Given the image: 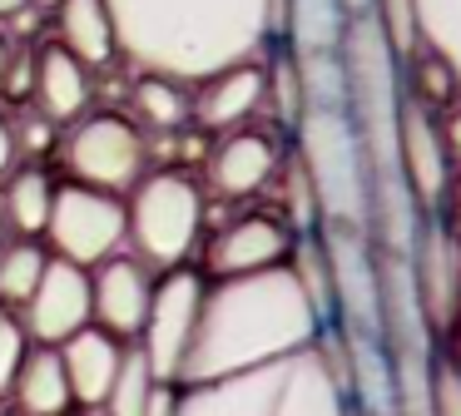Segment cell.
Listing matches in <instances>:
<instances>
[{"instance_id":"obj_3","label":"cell","mask_w":461,"mask_h":416,"mask_svg":"<svg viewBox=\"0 0 461 416\" xmlns=\"http://www.w3.org/2000/svg\"><path fill=\"white\" fill-rule=\"evenodd\" d=\"M179 416H357L348 402L342 357L308 347L298 357L223 376L209 386H184Z\"/></svg>"},{"instance_id":"obj_28","label":"cell","mask_w":461,"mask_h":416,"mask_svg":"<svg viewBox=\"0 0 461 416\" xmlns=\"http://www.w3.org/2000/svg\"><path fill=\"white\" fill-rule=\"evenodd\" d=\"M263 85H268V99H273V114H278V124H288V129H293V124L303 119V109H308L293 50H283V55H273V59H268V69H263Z\"/></svg>"},{"instance_id":"obj_24","label":"cell","mask_w":461,"mask_h":416,"mask_svg":"<svg viewBox=\"0 0 461 416\" xmlns=\"http://www.w3.org/2000/svg\"><path fill=\"white\" fill-rule=\"evenodd\" d=\"M348 30L342 0H288V40L293 50H338Z\"/></svg>"},{"instance_id":"obj_36","label":"cell","mask_w":461,"mask_h":416,"mask_svg":"<svg viewBox=\"0 0 461 416\" xmlns=\"http://www.w3.org/2000/svg\"><path fill=\"white\" fill-rule=\"evenodd\" d=\"M15 158H21V149H15V124L11 119H0V178L15 168Z\"/></svg>"},{"instance_id":"obj_9","label":"cell","mask_w":461,"mask_h":416,"mask_svg":"<svg viewBox=\"0 0 461 416\" xmlns=\"http://www.w3.org/2000/svg\"><path fill=\"white\" fill-rule=\"evenodd\" d=\"M199 303H203V273L199 267H174V273L154 277V297H149V317H144L140 347L144 366L154 382H174L179 386V366L189 352L194 322H199Z\"/></svg>"},{"instance_id":"obj_39","label":"cell","mask_w":461,"mask_h":416,"mask_svg":"<svg viewBox=\"0 0 461 416\" xmlns=\"http://www.w3.org/2000/svg\"><path fill=\"white\" fill-rule=\"evenodd\" d=\"M447 198H451V208H456V218H461V178H451V194Z\"/></svg>"},{"instance_id":"obj_20","label":"cell","mask_w":461,"mask_h":416,"mask_svg":"<svg viewBox=\"0 0 461 416\" xmlns=\"http://www.w3.org/2000/svg\"><path fill=\"white\" fill-rule=\"evenodd\" d=\"M55 30L60 40L55 45L65 55H75L85 69H100L120 55V40H114V20L104 0H60L55 5Z\"/></svg>"},{"instance_id":"obj_32","label":"cell","mask_w":461,"mask_h":416,"mask_svg":"<svg viewBox=\"0 0 461 416\" xmlns=\"http://www.w3.org/2000/svg\"><path fill=\"white\" fill-rule=\"evenodd\" d=\"M431 416H461V366L431 362Z\"/></svg>"},{"instance_id":"obj_19","label":"cell","mask_w":461,"mask_h":416,"mask_svg":"<svg viewBox=\"0 0 461 416\" xmlns=\"http://www.w3.org/2000/svg\"><path fill=\"white\" fill-rule=\"evenodd\" d=\"M31 99H35V109H41V119L70 124V119H80L85 104L95 99V79H90V69H85L75 55H65L60 45H41L35 50Z\"/></svg>"},{"instance_id":"obj_42","label":"cell","mask_w":461,"mask_h":416,"mask_svg":"<svg viewBox=\"0 0 461 416\" xmlns=\"http://www.w3.org/2000/svg\"><path fill=\"white\" fill-rule=\"evenodd\" d=\"M0 416H21V411H15V406H0Z\"/></svg>"},{"instance_id":"obj_41","label":"cell","mask_w":461,"mask_h":416,"mask_svg":"<svg viewBox=\"0 0 461 416\" xmlns=\"http://www.w3.org/2000/svg\"><path fill=\"white\" fill-rule=\"evenodd\" d=\"M31 5H41V10H55V5H60V0H31Z\"/></svg>"},{"instance_id":"obj_1","label":"cell","mask_w":461,"mask_h":416,"mask_svg":"<svg viewBox=\"0 0 461 416\" xmlns=\"http://www.w3.org/2000/svg\"><path fill=\"white\" fill-rule=\"evenodd\" d=\"M322 317L312 312L308 293L293 267H268L249 277H213L203 283L199 322L179 366V386H209L253 366L298 357L318 347Z\"/></svg>"},{"instance_id":"obj_34","label":"cell","mask_w":461,"mask_h":416,"mask_svg":"<svg viewBox=\"0 0 461 416\" xmlns=\"http://www.w3.org/2000/svg\"><path fill=\"white\" fill-rule=\"evenodd\" d=\"M437 129H441V149H447V158H451V164H461V99L437 119Z\"/></svg>"},{"instance_id":"obj_7","label":"cell","mask_w":461,"mask_h":416,"mask_svg":"<svg viewBox=\"0 0 461 416\" xmlns=\"http://www.w3.org/2000/svg\"><path fill=\"white\" fill-rule=\"evenodd\" d=\"M65 168L75 184L120 198L149 174V134L130 114H90L65 139Z\"/></svg>"},{"instance_id":"obj_2","label":"cell","mask_w":461,"mask_h":416,"mask_svg":"<svg viewBox=\"0 0 461 416\" xmlns=\"http://www.w3.org/2000/svg\"><path fill=\"white\" fill-rule=\"evenodd\" d=\"M114 40L140 75L179 85L249 65L273 40V0H104Z\"/></svg>"},{"instance_id":"obj_43","label":"cell","mask_w":461,"mask_h":416,"mask_svg":"<svg viewBox=\"0 0 461 416\" xmlns=\"http://www.w3.org/2000/svg\"><path fill=\"white\" fill-rule=\"evenodd\" d=\"M0 248H5V218H0Z\"/></svg>"},{"instance_id":"obj_17","label":"cell","mask_w":461,"mask_h":416,"mask_svg":"<svg viewBox=\"0 0 461 416\" xmlns=\"http://www.w3.org/2000/svg\"><path fill=\"white\" fill-rule=\"evenodd\" d=\"M278 164H283V154L273 144V134H263V129H233V134H219V144L209 149L203 174H209V188L219 198H253L273 184Z\"/></svg>"},{"instance_id":"obj_22","label":"cell","mask_w":461,"mask_h":416,"mask_svg":"<svg viewBox=\"0 0 461 416\" xmlns=\"http://www.w3.org/2000/svg\"><path fill=\"white\" fill-rule=\"evenodd\" d=\"M55 208V184L45 178V168H11L5 174V188H0V218L5 228H15L21 238L45 233Z\"/></svg>"},{"instance_id":"obj_25","label":"cell","mask_w":461,"mask_h":416,"mask_svg":"<svg viewBox=\"0 0 461 416\" xmlns=\"http://www.w3.org/2000/svg\"><path fill=\"white\" fill-rule=\"evenodd\" d=\"M50 263V248H41L35 238L0 248V307H25L31 293L41 287V273Z\"/></svg>"},{"instance_id":"obj_29","label":"cell","mask_w":461,"mask_h":416,"mask_svg":"<svg viewBox=\"0 0 461 416\" xmlns=\"http://www.w3.org/2000/svg\"><path fill=\"white\" fill-rule=\"evenodd\" d=\"M407 89H411V99H417V104H427V109H431V104L451 109V104H456L461 79L451 75V69L441 65L431 50H417V55H411V79H407Z\"/></svg>"},{"instance_id":"obj_37","label":"cell","mask_w":461,"mask_h":416,"mask_svg":"<svg viewBox=\"0 0 461 416\" xmlns=\"http://www.w3.org/2000/svg\"><path fill=\"white\" fill-rule=\"evenodd\" d=\"M342 10H348V20H352V15H367L372 0H342Z\"/></svg>"},{"instance_id":"obj_31","label":"cell","mask_w":461,"mask_h":416,"mask_svg":"<svg viewBox=\"0 0 461 416\" xmlns=\"http://www.w3.org/2000/svg\"><path fill=\"white\" fill-rule=\"evenodd\" d=\"M25 352H31V337H25L21 317H15L11 307H0V402L11 396V386H15V372H21Z\"/></svg>"},{"instance_id":"obj_44","label":"cell","mask_w":461,"mask_h":416,"mask_svg":"<svg viewBox=\"0 0 461 416\" xmlns=\"http://www.w3.org/2000/svg\"><path fill=\"white\" fill-rule=\"evenodd\" d=\"M70 416H75V411H70Z\"/></svg>"},{"instance_id":"obj_35","label":"cell","mask_w":461,"mask_h":416,"mask_svg":"<svg viewBox=\"0 0 461 416\" xmlns=\"http://www.w3.org/2000/svg\"><path fill=\"white\" fill-rule=\"evenodd\" d=\"M144 416H179V386H174V382H154L149 402H144Z\"/></svg>"},{"instance_id":"obj_33","label":"cell","mask_w":461,"mask_h":416,"mask_svg":"<svg viewBox=\"0 0 461 416\" xmlns=\"http://www.w3.org/2000/svg\"><path fill=\"white\" fill-rule=\"evenodd\" d=\"M50 144H55V124H50V119H41V114H31L21 129H15V149H31V154L41 149V154H45Z\"/></svg>"},{"instance_id":"obj_30","label":"cell","mask_w":461,"mask_h":416,"mask_svg":"<svg viewBox=\"0 0 461 416\" xmlns=\"http://www.w3.org/2000/svg\"><path fill=\"white\" fill-rule=\"evenodd\" d=\"M367 15L382 25V35H387L392 50H397V59H411V55L421 50V35H417V0H372Z\"/></svg>"},{"instance_id":"obj_10","label":"cell","mask_w":461,"mask_h":416,"mask_svg":"<svg viewBox=\"0 0 461 416\" xmlns=\"http://www.w3.org/2000/svg\"><path fill=\"white\" fill-rule=\"evenodd\" d=\"M322 253L332 273V322L342 332L382 337V287H377V253L367 233L352 228H318Z\"/></svg>"},{"instance_id":"obj_14","label":"cell","mask_w":461,"mask_h":416,"mask_svg":"<svg viewBox=\"0 0 461 416\" xmlns=\"http://www.w3.org/2000/svg\"><path fill=\"white\" fill-rule=\"evenodd\" d=\"M411 277L421 293V312H427L431 332H447L461 312V248L447 223L427 218L411 248Z\"/></svg>"},{"instance_id":"obj_5","label":"cell","mask_w":461,"mask_h":416,"mask_svg":"<svg viewBox=\"0 0 461 416\" xmlns=\"http://www.w3.org/2000/svg\"><path fill=\"white\" fill-rule=\"evenodd\" d=\"M298 134V168L308 174L312 198H318L322 228H372V168L362 154V139L352 129L348 109H318L308 104L293 124Z\"/></svg>"},{"instance_id":"obj_40","label":"cell","mask_w":461,"mask_h":416,"mask_svg":"<svg viewBox=\"0 0 461 416\" xmlns=\"http://www.w3.org/2000/svg\"><path fill=\"white\" fill-rule=\"evenodd\" d=\"M5 65H11V40L0 35V75H5Z\"/></svg>"},{"instance_id":"obj_16","label":"cell","mask_w":461,"mask_h":416,"mask_svg":"<svg viewBox=\"0 0 461 416\" xmlns=\"http://www.w3.org/2000/svg\"><path fill=\"white\" fill-rule=\"evenodd\" d=\"M402 178H407L411 198H417L421 213H437V203L451 194V158L441 149V129H437V114L427 104L407 95L402 104Z\"/></svg>"},{"instance_id":"obj_21","label":"cell","mask_w":461,"mask_h":416,"mask_svg":"<svg viewBox=\"0 0 461 416\" xmlns=\"http://www.w3.org/2000/svg\"><path fill=\"white\" fill-rule=\"evenodd\" d=\"M11 402L21 416H70L75 396H70V376L60 366V352L55 347H31L15 372Z\"/></svg>"},{"instance_id":"obj_23","label":"cell","mask_w":461,"mask_h":416,"mask_svg":"<svg viewBox=\"0 0 461 416\" xmlns=\"http://www.w3.org/2000/svg\"><path fill=\"white\" fill-rule=\"evenodd\" d=\"M134 124L154 134H179L189 124V85L164 75H140L134 85Z\"/></svg>"},{"instance_id":"obj_12","label":"cell","mask_w":461,"mask_h":416,"mask_svg":"<svg viewBox=\"0 0 461 416\" xmlns=\"http://www.w3.org/2000/svg\"><path fill=\"white\" fill-rule=\"evenodd\" d=\"M21 327L35 347H60L80 327H90V273L65 258H50L41 273V287L21 307Z\"/></svg>"},{"instance_id":"obj_15","label":"cell","mask_w":461,"mask_h":416,"mask_svg":"<svg viewBox=\"0 0 461 416\" xmlns=\"http://www.w3.org/2000/svg\"><path fill=\"white\" fill-rule=\"evenodd\" d=\"M268 85H263V65H229L219 75L189 85V124L209 129V134H233V129H249V119L263 109Z\"/></svg>"},{"instance_id":"obj_18","label":"cell","mask_w":461,"mask_h":416,"mask_svg":"<svg viewBox=\"0 0 461 416\" xmlns=\"http://www.w3.org/2000/svg\"><path fill=\"white\" fill-rule=\"evenodd\" d=\"M60 366L65 376H70V396L80 406H104V396H110L114 376H120V362H124V342L120 337H110L104 327H80L75 337H65L60 347Z\"/></svg>"},{"instance_id":"obj_26","label":"cell","mask_w":461,"mask_h":416,"mask_svg":"<svg viewBox=\"0 0 461 416\" xmlns=\"http://www.w3.org/2000/svg\"><path fill=\"white\" fill-rule=\"evenodd\" d=\"M417 35L461 79V0H417Z\"/></svg>"},{"instance_id":"obj_11","label":"cell","mask_w":461,"mask_h":416,"mask_svg":"<svg viewBox=\"0 0 461 416\" xmlns=\"http://www.w3.org/2000/svg\"><path fill=\"white\" fill-rule=\"evenodd\" d=\"M298 243L283 218L273 213H243L233 223H223L219 233L203 248V267L213 277H249V273H268V267H283Z\"/></svg>"},{"instance_id":"obj_38","label":"cell","mask_w":461,"mask_h":416,"mask_svg":"<svg viewBox=\"0 0 461 416\" xmlns=\"http://www.w3.org/2000/svg\"><path fill=\"white\" fill-rule=\"evenodd\" d=\"M25 5H31V0H0V20H11L15 10H25Z\"/></svg>"},{"instance_id":"obj_13","label":"cell","mask_w":461,"mask_h":416,"mask_svg":"<svg viewBox=\"0 0 461 416\" xmlns=\"http://www.w3.org/2000/svg\"><path fill=\"white\" fill-rule=\"evenodd\" d=\"M149 297H154V273L140 258L114 253L110 263H100L90 273V322L120 337V342H134L144 317H149Z\"/></svg>"},{"instance_id":"obj_27","label":"cell","mask_w":461,"mask_h":416,"mask_svg":"<svg viewBox=\"0 0 461 416\" xmlns=\"http://www.w3.org/2000/svg\"><path fill=\"white\" fill-rule=\"evenodd\" d=\"M149 392H154V376H149V366H144L140 347H124L120 376H114V386H110V396H104L100 411L104 416H144Z\"/></svg>"},{"instance_id":"obj_6","label":"cell","mask_w":461,"mask_h":416,"mask_svg":"<svg viewBox=\"0 0 461 416\" xmlns=\"http://www.w3.org/2000/svg\"><path fill=\"white\" fill-rule=\"evenodd\" d=\"M203 233V194L179 168H154L124 198V243L149 273L189 267Z\"/></svg>"},{"instance_id":"obj_8","label":"cell","mask_w":461,"mask_h":416,"mask_svg":"<svg viewBox=\"0 0 461 416\" xmlns=\"http://www.w3.org/2000/svg\"><path fill=\"white\" fill-rule=\"evenodd\" d=\"M45 248H50V258H65V263L95 273V267L110 263L124 248V203L114 194L75 184V178L70 184H55Z\"/></svg>"},{"instance_id":"obj_4","label":"cell","mask_w":461,"mask_h":416,"mask_svg":"<svg viewBox=\"0 0 461 416\" xmlns=\"http://www.w3.org/2000/svg\"><path fill=\"white\" fill-rule=\"evenodd\" d=\"M342 79H348V119L362 139L372 178H397L402 174V104H407V85H402V59L387 45L382 25L372 15H352L342 30Z\"/></svg>"}]
</instances>
